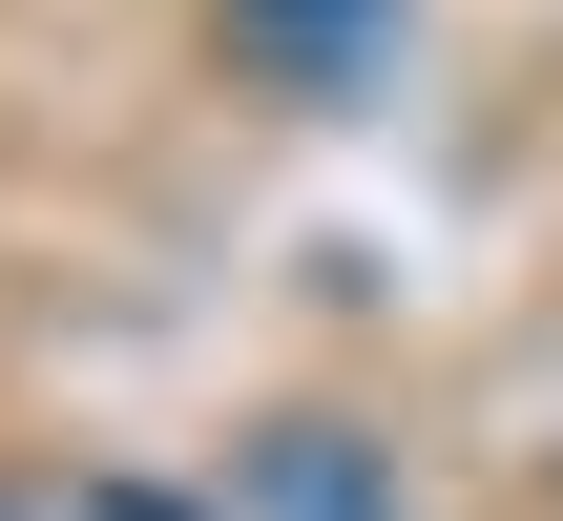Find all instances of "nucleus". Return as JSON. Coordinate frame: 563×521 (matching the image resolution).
Instances as JSON below:
<instances>
[{
	"label": "nucleus",
	"mask_w": 563,
	"mask_h": 521,
	"mask_svg": "<svg viewBox=\"0 0 563 521\" xmlns=\"http://www.w3.org/2000/svg\"><path fill=\"white\" fill-rule=\"evenodd\" d=\"M230 63L292 84V104H355V84L397 63V0H230Z\"/></svg>",
	"instance_id": "1"
},
{
	"label": "nucleus",
	"mask_w": 563,
	"mask_h": 521,
	"mask_svg": "<svg viewBox=\"0 0 563 521\" xmlns=\"http://www.w3.org/2000/svg\"><path fill=\"white\" fill-rule=\"evenodd\" d=\"M251 521H397V480H376V439L292 418V439H251Z\"/></svg>",
	"instance_id": "2"
},
{
	"label": "nucleus",
	"mask_w": 563,
	"mask_h": 521,
	"mask_svg": "<svg viewBox=\"0 0 563 521\" xmlns=\"http://www.w3.org/2000/svg\"><path fill=\"white\" fill-rule=\"evenodd\" d=\"M0 521H21V501H0Z\"/></svg>",
	"instance_id": "3"
}]
</instances>
